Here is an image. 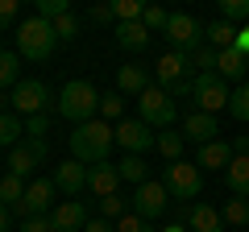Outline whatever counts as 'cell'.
<instances>
[{"mask_svg": "<svg viewBox=\"0 0 249 232\" xmlns=\"http://www.w3.org/2000/svg\"><path fill=\"white\" fill-rule=\"evenodd\" d=\"M245 71H249V58L237 50V46L216 54V75H220L224 83H245Z\"/></svg>", "mask_w": 249, "mask_h": 232, "instance_id": "44dd1931", "label": "cell"}, {"mask_svg": "<svg viewBox=\"0 0 249 232\" xmlns=\"http://www.w3.org/2000/svg\"><path fill=\"white\" fill-rule=\"evenodd\" d=\"M50 133V120H46V116H29L25 120V137H46Z\"/></svg>", "mask_w": 249, "mask_h": 232, "instance_id": "ab89813d", "label": "cell"}, {"mask_svg": "<svg viewBox=\"0 0 249 232\" xmlns=\"http://www.w3.org/2000/svg\"><path fill=\"white\" fill-rule=\"evenodd\" d=\"M237 33H241V29L229 25V21H212V25H204V37H208L212 50H232V46H237Z\"/></svg>", "mask_w": 249, "mask_h": 232, "instance_id": "603a6c76", "label": "cell"}, {"mask_svg": "<svg viewBox=\"0 0 249 232\" xmlns=\"http://www.w3.org/2000/svg\"><path fill=\"white\" fill-rule=\"evenodd\" d=\"M54 187L62 191L67 199H75L79 191H88V166L83 162H62V166H54Z\"/></svg>", "mask_w": 249, "mask_h": 232, "instance_id": "5bb4252c", "label": "cell"}, {"mask_svg": "<svg viewBox=\"0 0 249 232\" xmlns=\"http://www.w3.org/2000/svg\"><path fill=\"white\" fill-rule=\"evenodd\" d=\"M229 116H232V120H249V83H237V87H232Z\"/></svg>", "mask_w": 249, "mask_h": 232, "instance_id": "d6a6232c", "label": "cell"}, {"mask_svg": "<svg viewBox=\"0 0 249 232\" xmlns=\"http://www.w3.org/2000/svg\"><path fill=\"white\" fill-rule=\"evenodd\" d=\"M224 224H232V228H245L249 224V199H229V203L220 207Z\"/></svg>", "mask_w": 249, "mask_h": 232, "instance_id": "1f68e13d", "label": "cell"}, {"mask_svg": "<svg viewBox=\"0 0 249 232\" xmlns=\"http://www.w3.org/2000/svg\"><path fill=\"white\" fill-rule=\"evenodd\" d=\"M21 137H25V125L17 120V112H0V145H21Z\"/></svg>", "mask_w": 249, "mask_h": 232, "instance_id": "f1b7e54d", "label": "cell"}, {"mask_svg": "<svg viewBox=\"0 0 249 232\" xmlns=\"http://www.w3.org/2000/svg\"><path fill=\"white\" fill-rule=\"evenodd\" d=\"M142 25L150 29V33H166V25H170V13L162 9V4H145V13H142Z\"/></svg>", "mask_w": 249, "mask_h": 232, "instance_id": "836d02e7", "label": "cell"}, {"mask_svg": "<svg viewBox=\"0 0 249 232\" xmlns=\"http://www.w3.org/2000/svg\"><path fill=\"white\" fill-rule=\"evenodd\" d=\"M124 215H129V203H124L121 195L100 199V220H124Z\"/></svg>", "mask_w": 249, "mask_h": 232, "instance_id": "d590c367", "label": "cell"}, {"mask_svg": "<svg viewBox=\"0 0 249 232\" xmlns=\"http://www.w3.org/2000/svg\"><path fill=\"white\" fill-rule=\"evenodd\" d=\"M21 83V54L17 50H0V91H9Z\"/></svg>", "mask_w": 249, "mask_h": 232, "instance_id": "484cf974", "label": "cell"}, {"mask_svg": "<svg viewBox=\"0 0 249 232\" xmlns=\"http://www.w3.org/2000/svg\"><path fill=\"white\" fill-rule=\"evenodd\" d=\"M67 141H71V158L75 162L100 166V162H108V153H112V145H116V129L108 125V120H88V125H75Z\"/></svg>", "mask_w": 249, "mask_h": 232, "instance_id": "6da1fadb", "label": "cell"}, {"mask_svg": "<svg viewBox=\"0 0 249 232\" xmlns=\"http://www.w3.org/2000/svg\"><path fill=\"white\" fill-rule=\"evenodd\" d=\"M116 187H121V170H116V162H100V166H88V191H91L96 199L116 195Z\"/></svg>", "mask_w": 249, "mask_h": 232, "instance_id": "9a60e30c", "label": "cell"}, {"mask_svg": "<svg viewBox=\"0 0 249 232\" xmlns=\"http://www.w3.org/2000/svg\"><path fill=\"white\" fill-rule=\"evenodd\" d=\"M112 13H116V21H142L145 4H142V0H116Z\"/></svg>", "mask_w": 249, "mask_h": 232, "instance_id": "74e56055", "label": "cell"}, {"mask_svg": "<svg viewBox=\"0 0 249 232\" xmlns=\"http://www.w3.org/2000/svg\"><path fill=\"white\" fill-rule=\"evenodd\" d=\"M187 228H191V232H224L229 224H224V215L216 212L212 203L196 199V203H187Z\"/></svg>", "mask_w": 249, "mask_h": 232, "instance_id": "2e32d148", "label": "cell"}, {"mask_svg": "<svg viewBox=\"0 0 249 232\" xmlns=\"http://www.w3.org/2000/svg\"><path fill=\"white\" fill-rule=\"evenodd\" d=\"M100 116H104V120H116V125L124 120V96L121 91H104V96H100Z\"/></svg>", "mask_w": 249, "mask_h": 232, "instance_id": "4dcf8cb0", "label": "cell"}, {"mask_svg": "<svg viewBox=\"0 0 249 232\" xmlns=\"http://www.w3.org/2000/svg\"><path fill=\"white\" fill-rule=\"evenodd\" d=\"M9 228H13V212L0 203V232H9Z\"/></svg>", "mask_w": 249, "mask_h": 232, "instance_id": "bcb514c9", "label": "cell"}, {"mask_svg": "<svg viewBox=\"0 0 249 232\" xmlns=\"http://www.w3.org/2000/svg\"><path fill=\"white\" fill-rule=\"evenodd\" d=\"M158 232H191V228H187L183 220H175V224H166V228H158Z\"/></svg>", "mask_w": 249, "mask_h": 232, "instance_id": "c3c4849f", "label": "cell"}, {"mask_svg": "<svg viewBox=\"0 0 249 232\" xmlns=\"http://www.w3.org/2000/svg\"><path fill=\"white\" fill-rule=\"evenodd\" d=\"M129 203H133V215H142V220H158V215L170 207V191L162 187V182L150 179V182H142V187L133 191Z\"/></svg>", "mask_w": 249, "mask_h": 232, "instance_id": "8fae6325", "label": "cell"}, {"mask_svg": "<svg viewBox=\"0 0 249 232\" xmlns=\"http://www.w3.org/2000/svg\"><path fill=\"white\" fill-rule=\"evenodd\" d=\"M229 96L232 87L220 79V75H196V91H191V99H196V112H220V108H229Z\"/></svg>", "mask_w": 249, "mask_h": 232, "instance_id": "ba28073f", "label": "cell"}, {"mask_svg": "<svg viewBox=\"0 0 249 232\" xmlns=\"http://www.w3.org/2000/svg\"><path fill=\"white\" fill-rule=\"evenodd\" d=\"M37 166H42V162H37L34 153H29V145H25V141L9 149V174H17V179H29V174H34Z\"/></svg>", "mask_w": 249, "mask_h": 232, "instance_id": "cb8c5ba5", "label": "cell"}, {"mask_svg": "<svg viewBox=\"0 0 249 232\" xmlns=\"http://www.w3.org/2000/svg\"><path fill=\"white\" fill-rule=\"evenodd\" d=\"M21 232H54V220H50V215H37V220H25V224H21Z\"/></svg>", "mask_w": 249, "mask_h": 232, "instance_id": "ee69618b", "label": "cell"}, {"mask_svg": "<svg viewBox=\"0 0 249 232\" xmlns=\"http://www.w3.org/2000/svg\"><path fill=\"white\" fill-rule=\"evenodd\" d=\"M54 108H58L62 120L88 125V120H96V112H100V91L91 87L88 79H71V83H62V91L54 96Z\"/></svg>", "mask_w": 249, "mask_h": 232, "instance_id": "7a4b0ae2", "label": "cell"}, {"mask_svg": "<svg viewBox=\"0 0 249 232\" xmlns=\"http://www.w3.org/2000/svg\"><path fill=\"white\" fill-rule=\"evenodd\" d=\"M224 187L232 191L237 199H249V153H237L224 170Z\"/></svg>", "mask_w": 249, "mask_h": 232, "instance_id": "7402d4cb", "label": "cell"}, {"mask_svg": "<svg viewBox=\"0 0 249 232\" xmlns=\"http://www.w3.org/2000/svg\"><path fill=\"white\" fill-rule=\"evenodd\" d=\"M58 187H54V179H34L25 187V199L17 203V215H25V220H37V215L54 212V203H58Z\"/></svg>", "mask_w": 249, "mask_h": 232, "instance_id": "30bf717a", "label": "cell"}, {"mask_svg": "<svg viewBox=\"0 0 249 232\" xmlns=\"http://www.w3.org/2000/svg\"><path fill=\"white\" fill-rule=\"evenodd\" d=\"M83 232H116V224H108V220H88V228Z\"/></svg>", "mask_w": 249, "mask_h": 232, "instance_id": "f6af8a7d", "label": "cell"}, {"mask_svg": "<svg viewBox=\"0 0 249 232\" xmlns=\"http://www.w3.org/2000/svg\"><path fill=\"white\" fill-rule=\"evenodd\" d=\"M67 13H71L67 0H37V17L42 21H58V17H67Z\"/></svg>", "mask_w": 249, "mask_h": 232, "instance_id": "8d00e7d4", "label": "cell"}, {"mask_svg": "<svg viewBox=\"0 0 249 232\" xmlns=\"http://www.w3.org/2000/svg\"><path fill=\"white\" fill-rule=\"evenodd\" d=\"M116 232H158V228H150V220H142V215H124V220H116Z\"/></svg>", "mask_w": 249, "mask_h": 232, "instance_id": "f35d334b", "label": "cell"}, {"mask_svg": "<svg viewBox=\"0 0 249 232\" xmlns=\"http://www.w3.org/2000/svg\"><path fill=\"white\" fill-rule=\"evenodd\" d=\"M216 133H220V125H216L212 112H191V116H183V141L208 145V141H216Z\"/></svg>", "mask_w": 249, "mask_h": 232, "instance_id": "e0dca14e", "label": "cell"}, {"mask_svg": "<svg viewBox=\"0 0 249 232\" xmlns=\"http://www.w3.org/2000/svg\"><path fill=\"white\" fill-rule=\"evenodd\" d=\"M166 42H170V50H175V54H187V58H191L196 50H204V46H208V37H204V25H199L191 13H170Z\"/></svg>", "mask_w": 249, "mask_h": 232, "instance_id": "5b68a950", "label": "cell"}, {"mask_svg": "<svg viewBox=\"0 0 249 232\" xmlns=\"http://www.w3.org/2000/svg\"><path fill=\"white\" fill-rule=\"evenodd\" d=\"M50 25H54V37H58V42H75V37H79V17H75V13L50 21Z\"/></svg>", "mask_w": 249, "mask_h": 232, "instance_id": "e575fe53", "label": "cell"}, {"mask_svg": "<svg viewBox=\"0 0 249 232\" xmlns=\"http://www.w3.org/2000/svg\"><path fill=\"white\" fill-rule=\"evenodd\" d=\"M150 87H154V83H150V71H142L137 63H124L121 71H116V91H121L124 99H129V96L142 99V91H150Z\"/></svg>", "mask_w": 249, "mask_h": 232, "instance_id": "ac0fdd59", "label": "cell"}, {"mask_svg": "<svg viewBox=\"0 0 249 232\" xmlns=\"http://www.w3.org/2000/svg\"><path fill=\"white\" fill-rule=\"evenodd\" d=\"M17 21V0H0V29H9Z\"/></svg>", "mask_w": 249, "mask_h": 232, "instance_id": "7bdbcfd3", "label": "cell"}, {"mask_svg": "<svg viewBox=\"0 0 249 232\" xmlns=\"http://www.w3.org/2000/svg\"><path fill=\"white\" fill-rule=\"evenodd\" d=\"M96 25H116V13H112V4H96V9L88 13Z\"/></svg>", "mask_w": 249, "mask_h": 232, "instance_id": "60d3db41", "label": "cell"}, {"mask_svg": "<svg viewBox=\"0 0 249 232\" xmlns=\"http://www.w3.org/2000/svg\"><path fill=\"white\" fill-rule=\"evenodd\" d=\"M220 21L245 29L249 25V0H220Z\"/></svg>", "mask_w": 249, "mask_h": 232, "instance_id": "f546056e", "label": "cell"}, {"mask_svg": "<svg viewBox=\"0 0 249 232\" xmlns=\"http://www.w3.org/2000/svg\"><path fill=\"white\" fill-rule=\"evenodd\" d=\"M116 145H121L124 153H137V158H145V153L158 145V133L145 125L142 116H124L121 125H116Z\"/></svg>", "mask_w": 249, "mask_h": 232, "instance_id": "52a82bcc", "label": "cell"}, {"mask_svg": "<svg viewBox=\"0 0 249 232\" xmlns=\"http://www.w3.org/2000/svg\"><path fill=\"white\" fill-rule=\"evenodd\" d=\"M187 75H191V63H187V54L166 50V54L158 58V63H154V83H158L162 91H175L178 83L187 79Z\"/></svg>", "mask_w": 249, "mask_h": 232, "instance_id": "7c38bea8", "label": "cell"}, {"mask_svg": "<svg viewBox=\"0 0 249 232\" xmlns=\"http://www.w3.org/2000/svg\"><path fill=\"white\" fill-rule=\"evenodd\" d=\"M25 187H29L25 179H17V174H4V179H0V203L9 207V212H17V203L25 199Z\"/></svg>", "mask_w": 249, "mask_h": 232, "instance_id": "4316f807", "label": "cell"}, {"mask_svg": "<svg viewBox=\"0 0 249 232\" xmlns=\"http://www.w3.org/2000/svg\"><path fill=\"white\" fill-rule=\"evenodd\" d=\"M137 108H142V120L150 129H175V120H178V104L170 99V91L158 87V83H154L150 91H142Z\"/></svg>", "mask_w": 249, "mask_h": 232, "instance_id": "8992f818", "label": "cell"}, {"mask_svg": "<svg viewBox=\"0 0 249 232\" xmlns=\"http://www.w3.org/2000/svg\"><path fill=\"white\" fill-rule=\"evenodd\" d=\"M25 145H29V153H34L37 162H46V153H50V137H25Z\"/></svg>", "mask_w": 249, "mask_h": 232, "instance_id": "b9f144b4", "label": "cell"}, {"mask_svg": "<svg viewBox=\"0 0 249 232\" xmlns=\"http://www.w3.org/2000/svg\"><path fill=\"white\" fill-rule=\"evenodd\" d=\"M116 170H121V182H150V166H145V158H137V153H124L121 162H116Z\"/></svg>", "mask_w": 249, "mask_h": 232, "instance_id": "d4e9b609", "label": "cell"}, {"mask_svg": "<svg viewBox=\"0 0 249 232\" xmlns=\"http://www.w3.org/2000/svg\"><path fill=\"white\" fill-rule=\"evenodd\" d=\"M237 158L232 153V141H208V145H199V158H196V166L199 170H229V162Z\"/></svg>", "mask_w": 249, "mask_h": 232, "instance_id": "d6986e66", "label": "cell"}, {"mask_svg": "<svg viewBox=\"0 0 249 232\" xmlns=\"http://www.w3.org/2000/svg\"><path fill=\"white\" fill-rule=\"evenodd\" d=\"M54 46H58V37H54V25L42 17H29L17 25V54L21 58H29V63H46L54 54Z\"/></svg>", "mask_w": 249, "mask_h": 232, "instance_id": "3957f363", "label": "cell"}, {"mask_svg": "<svg viewBox=\"0 0 249 232\" xmlns=\"http://www.w3.org/2000/svg\"><path fill=\"white\" fill-rule=\"evenodd\" d=\"M112 29H116V46H121V50H133V54L137 50H150V37L154 33L142 25V21H116Z\"/></svg>", "mask_w": 249, "mask_h": 232, "instance_id": "ffe728a7", "label": "cell"}, {"mask_svg": "<svg viewBox=\"0 0 249 232\" xmlns=\"http://www.w3.org/2000/svg\"><path fill=\"white\" fill-rule=\"evenodd\" d=\"M162 187L170 191L175 203H196V199L204 195V170H199L196 162H166Z\"/></svg>", "mask_w": 249, "mask_h": 232, "instance_id": "277c9868", "label": "cell"}, {"mask_svg": "<svg viewBox=\"0 0 249 232\" xmlns=\"http://www.w3.org/2000/svg\"><path fill=\"white\" fill-rule=\"evenodd\" d=\"M50 220H54V232H83L91 215H88V207H83V199H58L54 212H50Z\"/></svg>", "mask_w": 249, "mask_h": 232, "instance_id": "4fadbf2b", "label": "cell"}, {"mask_svg": "<svg viewBox=\"0 0 249 232\" xmlns=\"http://www.w3.org/2000/svg\"><path fill=\"white\" fill-rule=\"evenodd\" d=\"M9 99H13V112H21V116H46V104L54 96H50V87L42 79H21L9 91Z\"/></svg>", "mask_w": 249, "mask_h": 232, "instance_id": "9c48e42d", "label": "cell"}, {"mask_svg": "<svg viewBox=\"0 0 249 232\" xmlns=\"http://www.w3.org/2000/svg\"><path fill=\"white\" fill-rule=\"evenodd\" d=\"M154 149H158L166 162H183V133H175V129H162Z\"/></svg>", "mask_w": 249, "mask_h": 232, "instance_id": "83f0119b", "label": "cell"}, {"mask_svg": "<svg viewBox=\"0 0 249 232\" xmlns=\"http://www.w3.org/2000/svg\"><path fill=\"white\" fill-rule=\"evenodd\" d=\"M232 153H249V133H245V137H237V141H232Z\"/></svg>", "mask_w": 249, "mask_h": 232, "instance_id": "7dc6e473", "label": "cell"}]
</instances>
